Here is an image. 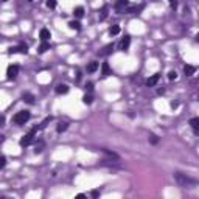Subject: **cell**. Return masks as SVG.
<instances>
[{"label":"cell","instance_id":"cell-1","mask_svg":"<svg viewBox=\"0 0 199 199\" xmlns=\"http://www.w3.org/2000/svg\"><path fill=\"white\" fill-rule=\"evenodd\" d=\"M28 120H30V112H28V110H20V112H17L16 115L13 117V121H14V123H16L17 126L25 125Z\"/></svg>","mask_w":199,"mask_h":199},{"label":"cell","instance_id":"cell-2","mask_svg":"<svg viewBox=\"0 0 199 199\" xmlns=\"http://www.w3.org/2000/svg\"><path fill=\"white\" fill-rule=\"evenodd\" d=\"M174 179L177 181V183L181 187H187V185H194L196 183V181L194 179H190V177H187L185 174H182V173H176L174 174Z\"/></svg>","mask_w":199,"mask_h":199},{"label":"cell","instance_id":"cell-3","mask_svg":"<svg viewBox=\"0 0 199 199\" xmlns=\"http://www.w3.org/2000/svg\"><path fill=\"white\" fill-rule=\"evenodd\" d=\"M34 134H36V128H34V129H31V131H30L28 134H25V135L20 139V146H28V145L33 141V137H34Z\"/></svg>","mask_w":199,"mask_h":199},{"label":"cell","instance_id":"cell-4","mask_svg":"<svg viewBox=\"0 0 199 199\" xmlns=\"http://www.w3.org/2000/svg\"><path fill=\"white\" fill-rule=\"evenodd\" d=\"M19 73V66H9L6 70V78L8 79H14Z\"/></svg>","mask_w":199,"mask_h":199},{"label":"cell","instance_id":"cell-5","mask_svg":"<svg viewBox=\"0 0 199 199\" xmlns=\"http://www.w3.org/2000/svg\"><path fill=\"white\" fill-rule=\"evenodd\" d=\"M9 53H22V55H26L28 53V47L26 45H19V47H11L9 48Z\"/></svg>","mask_w":199,"mask_h":199},{"label":"cell","instance_id":"cell-6","mask_svg":"<svg viewBox=\"0 0 199 199\" xmlns=\"http://www.w3.org/2000/svg\"><path fill=\"white\" fill-rule=\"evenodd\" d=\"M128 5H129L128 0H118V2L115 3V9L118 11V13H121V11L126 9V6H128Z\"/></svg>","mask_w":199,"mask_h":199},{"label":"cell","instance_id":"cell-7","mask_svg":"<svg viewBox=\"0 0 199 199\" xmlns=\"http://www.w3.org/2000/svg\"><path fill=\"white\" fill-rule=\"evenodd\" d=\"M55 92L58 95H66L67 92H68V86H67V84H58V86H56V89H55Z\"/></svg>","mask_w":199,"mask_h":199},{"label":"cell","instance_id":"cell-8","mask_svg":"<svg viewBox=\"0 0 199 199\" xmlns=\"http://www.w3.org/2000/svg\"><path fill=\"white\" fill-rule=\"evenodd\" d=\"M129 44H131V36H125L123 39H121V42H120V50H128L129 48Z\"/></svg>","mask_w":199,"mask_h":199},{"label":"cell","instance_id":"cell-9","mask_svg":"<svg viewBox=\"0 0 199 199\" xmlns=\"http://www.w3.org/2000/svg\"><path fill=\"white\" fill-rule=\"evenodd\" d=\"M159 79H160V75H159V73H156V75H152L151 78H148V79H146V84H148L149 87H152V86H156V84H157Z\"/></svg>","mask_w":199,"mask_h":199},{"label":"cell","instance_id":"cell-10","mask_svg":"<svg viewBox=\"0 0 199 199\" xmlns=\"http://www.w3.org/2000/svg\"><path fill=\"white\" fill-rule=\"evenodd\" d=\"M39 37L42 41H48L50 37H51V33H50V30H47V28H42L41 33H39Z\"/></svg>","mask_w":199,"mask_h":199},{"label":"cell","instance_id":"cell-11","mask_svg":"<svg viewBox=\"0 0 199 199\" xmlns=\"http://www.w3.org/2000/svg\"><path fill=\"white\" fill-rule=\"evenodd\" d=\"M190 126L193 128L194 134H198V132H199V118H198V117L191 118V120H190Z\"/></svg>","mask_w":199,"mask_h":199},{"label":"cell","instance_id":"cell-12","mask_svg":"<svg viewBox=\"0 0 199 199\" xmlns=\"http://www.w3.org/2000/svg\"><path fill=\"white\" fill-rule=\"evenodd\" d=\"M67 128H68V123H67V121H59L58 126H56V131H58V132L61 134V132L67 131Z\"/></svg>","mask_w":199,"mask_h":199},{"label":"cell","instance_id":"cell-13","mask_svg":"<svg viewBox=\"0 0 199 199\" xmlns=\"http://www.w3.org/2000/svg\"><path fill=\"white\" fill-rule=\"evenodd\" d=\"M101 72H103V76H109V75H112V70H110V67H109V64L108 62H104L101 66Z\"/></svg>","mask_w":199,"mask_h":199},{"label":"cell","instance_id":"cell-14","mask_svg":"<svg viewBox=\"0 0 199 199\" xmlns=\"http://www.w3.org/2000/svg\"><path fill=\"white\" fill-rule=\"evenodd\" d=\"M194 72H196V67H193V66H185L183 67V73H185L187 76L194 75Z\"/></svg>","mask_w":199,"mask_h":199},{"label":"cell","instance_id":"cell-15","mask_svg":"<svg viewBox=\"0 0 199 199\" xmlns=\"http://www.w3.org/2000/svg\"><path fill=\"white\" fill-rule=\"evenodd\" d=\"M24 101L25 103H28V104H34V95H31V93H28V92H26V93H24Z\"/></svg>","mask_w":199,"mask_h":199},{"label":"cell","instance_id":"cell-16","mask_svg":"<svg viewBox=\"0 0 199 199\" xmlns=\"http://www.w3.org/2000/svg\"><path fill=\"white\" fill-rule=\"evenodd\" d=\"M47 50H50V44H48L47 41H44V42H42V44L39 45V50H37V51H39V53H45Z\"/></svg>","mask_w":199,"mask_h":199},{"label":"cell","instance_id":"cell-17","mask_svg":"<svg viewBox=\"0 0 199 199\" xmlns=\"http://www.w3.org/2000/svg\"><path fill=\"white\" fill-rule=\"evenodd\" d=\"M140 9H143V5H140V6H129V8L126 9V13H128V14H134V13H139Z\"/></svg>","mask_w":199,"mask_h":199},{"label":"cell","instance_id":"cell-18","mask_svg":"<svg viewBox=\"0 0 199 199\" xmlns=\"http://www.w3.org/2000/svg\"><path fill=\"white\" fill-rule=\"evenodd\" d=\"M68 26H70L72 30H76V31H78V30H81V24H79L78 20H72V22H68Z\"/></svg>","mask_w":199,"mask_h":199},{"label":"cell","instance_id":"cell-19","mask_svg":"<svg viewBox=\"0 0 199 199\" xmlns=\"http://www.w3.org/2000/svg\"><path fill=\"white\" fill-rule=\"evenodd\" d=\"M98 70V62H90L89 66H87V72H90V73H93V72H97Z\"/></svg>","mask_w":199,"mask_h":199},{"label":"cell","instance_id":"cell-20","mask_svg":"<svg viewBox=\"0 0 199 199\" xmlns=\"http://www.w3.org/2000/svg\"><path fill=\"white\" fill-rule=\"evenodd\" d=\"M118 33H120V26H118V25H112L109 28V34H110V36H115V34H118Z\"/></svg>","mask_w":199,"mask_h":199},{"label":"cell","instance_id":"cell-21","mask_svg":"<svg viewBox=\"0 0 199 199\" xmlns=\"http://www.w3.org/2000/svg\"><path fill=\"white\" fill-rule=\"evenodd\" d=\"M73 14L76 17H83L84 16V8H83V6H76L75 11H73Z\"/></svg>","mask_w":199,"mask_h":199},{"label":"cell","instance_id":"cell-22","mask_svg":"<svg viewBox=\"0 0 199 199\" xmlns=\"http://www.w3.org/2000/svg\"><path fill=\"white\" fill-rule=\"evenodd\" d=\"M112 50H114V44H109V45H106V47L103 48V51L100 53V55H109Z\"/></svg>","mask_w":199,"mask_h":199},{"label":"cell","instance_id":"cell-23","mask_svg":"<svg viewBox=\"0 0 199 199\" xmlns=\"http://www.w3.org/2000/svg\"><path fill=\"white\" fill-rule=\"evenodd\" d=\"M92 101H93V97H92V95H84V97H83V103H84V104H92Z\"/></svg>","mask_w":199,"mask_h":199},{"label":"cell","instance_id":"cell-24","mask_svg":"<svg viewBox=\"0 0 199 199\" xmlns=\"http://www.w3.org/2000/svg\"><path fill=\"white\" fill-rule=\"evenodd\" d=\"M108 6H103V9H101V14H100V20H104L106 17H108Z\"/></svg>","mask_w":199,"mask_h":199},{"label":"cell","instance_id":"cell-25","mask_svg":"<svg viewBox=\"0 0 199 199\" xmlns=\"http://www.w3.org/2000/svg\"><path fill=\"white\" fill-rule=\"evenodd\" d=\"M149 141H151L152 145H156L159 141V137L157 135H154V134H151V135H149Z\"/></svg>","mask_w":199,"mask_h":199},{"label":"cell","instance_id":"cell-26","mask_svg":"<svg viewBox=\"0 0 199 199\" xmlns=\"http://www.w3.org/2000/svg\"><path fill=\"white\" fill-rule=\"evenodd\" d=\"M47 6H48L50 9L56 8V0H47Z\"/></svg>","mask_w":199,"mask_h":199},{"label":"cell","instance_id":"cell-27","mask_svg":"<svg viewBox=\"0 0 199 199\" xmlns=\"http://www.w3.org/2000/svg\"><path fill=\"white\" fill-rule=\"evenodd\" d=\"M177 78V73H176V70H171L170 73H168V79H171V81H173V79H176Z\"/></svg>","mask_w":199,"mask_h":199},{"label":"cell","instance_id":"cell-28","mask_svg":"<svg viewBox=\"0 0 199 199\" xmlns=\"http://www.w3.org/2000/svg\"><path fill=\"white\" fill-rule=\"evenodd\" d=\"M5 165H6V157L0 156V170H2V168H5Z\"/></svg>","mask_w":199,"mask_h":199},{"label":"cell","instance_id":"cell-29","mask_svg":"<svg viewBox=\"0 0 199 199\" xmlns=\"http://www.w3.org/2000/svg\"><path fill=\"white\" fill-rule=\"evenodd\" d=\"M170 6L173 9H176V8H177V0H170Z\"/></svg>","mask_w":199,"mask_h":199},{"label":"cell","instance_id":"cell-30","mask_svg":"<svg viewBox=\"0 0 199 199\" xmlns=\"http://www.w3.org/2000/svg\"><path fill=\"white\" fill-rule=\"evenodd\" d=\"M100 196V191L98 190H93V191H92V198H98Z\"/></svg>","mask_w":199,"mask_h":199},{"label":"cell","instance_id":"cell-31","mask_svg":"<svg viewBox=\"0 0 199 199\" xmlns=\"http://www.w3.org/2000/svg\"><path fill=\"white\" fill-rule=\"evenodd\" d=\"M86 89H87V90H92V89H93V84H92V83H89V84H87V86H86Z\"/></svg>","mask_w":199,"mask_h":199},{"label":"cell","instance_id":"cell-32","mask_svg":"<svg viewBox=\"0 0 199 199\" xmlns=\"http://www.w3.org/2000/svg\"><path fill=\"white\" fill-rule=\"evenodd\" d=\"M3 125H5V118H3V117H0V128H2Z\"/></svg>","mask_w":199,"mask_h":199},{"label":"cell","instance_id":"cell-33","mask_svg":"<svg viewBox=\"0 0 199 199\" xmlns=\"http://www.w3.org/2000/svg\"><path fill=\"white\" fill-rule=\"evenodd\" d=\"M157 92H159V95H162V93H165V89H159Z\"/></svg>","mask_w":199,"mask_h":199},{"label":"cell","instance_id":"cell-34","mask_svg":"<svg viewBox=\"0 0 199 199\" xmlns=\"http://www.w3.org/2000/svg\"><path fill=\"white\" fill-rule=\"evenodd\" d=\"M3 140H5V135H2V134H0V143H2Z\"/></svg>","mask_w":199,"mask_h":199},{"label":"cell","instance_id":"cell-35","mask_svg":"<svg viewBox=\"0 0 199 199\" xmlns=\"http://www.w3.org/2000/svg\"><path fill=\"white\" fill-rule=\"evenodd\" d=\"M2 2H8V0H2Z\"/></svg>","mask_w":199,"mask_h":199}]
</instances>
